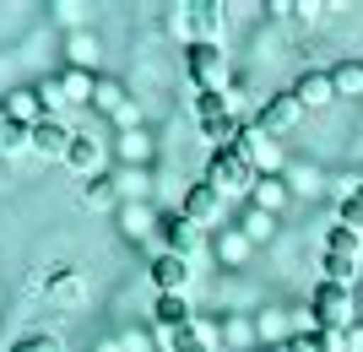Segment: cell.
<instances>
[{
    "instance_id": "cell-9",
    "label": "cell",
    "mask_w": 363,
    "mask_h": 352,
    "mask_svg": "<svg viewBox=\"0 0 363 352\" xmlns=\"http://www.w3.org/2000/svg\"><path fill=\"white\" fill-rule=\"evenodd\" d=\"M288 92L298 98V108H325V103H336L331 71H298V81H293Z\"/></svg>"
},
{
    "instance_id": "cell-17",
    "label": "cell",
    "mask_w": 363,
    "mask_h": 352,
    "mask_svg": "<svg viewBox=\"0 0 363 352\" xmlns=\"http://www.w3.org/2000/svg\"><path fill=\"white\" fill-rule=\"evenodd\" d=\"M336 222L352 233H363V179H352L347 190H342V206H336Z\"/></svg>"
},
{
    "instance_id": "cell-5",
    "label": "cell",
    "mask_w": 363,
    "mask_h": 352,
    "mask_svg": "<svg viewBox=\"0 0 363 352\" xmlns=\"http://www.w3.org/2000/svg\"><path fill=\"white\" fill-rule=\"evenodd\" d=\"M298 98H293V92H272V98H266V103L255 108V130H266V136H282V130H293V125H298Z\"/></svg>"
},
{
    "instance_id": "cell-27",
    "label": "cell",
    "mask_w": 363,
    "mask_h": 352,
    "mask_svg": "<svg viewBox=\"0 0 363 352\" xmlns=\"http://www.w3.org/2000/svg\"><path fill=\"white\" fill-rule=\"evenodd\" d=\"M108 200H114V179H104V174H98V179L82 184V206H92V212H98V206H108Z\"/></svg>"
},
{
    "instance_id": "cell-22",
    "label": "cell",
    "mask_w": 363,
    "mask_h": 352,
    "mask_svg": "<svg viewBox=\"0 0 363 352\" xmlns=\"http://www.w3.org/2000/svg\"><path fill=\"white\" fill-rule=\"evenodd\" d=\"M250 200H255V212H272L288 200V190H282V179H255V190H250Z\"/></svg>"
},
{
    "instance_id": "cell-10",
    "label": "cell",
    "mask_w": 363,
    "mask_h": 352,
    "mask_svg": "<svg viewBox=\"0 0 363 352\" xmlns=\"http://www.w3.org/2000/svg\"><path fill=\"white\" fill-rule=\"evenodd\" d=\"M0 114L6 120H16V125H38V120H49V108H44V98H38V87H16V92H6V103H0Z\"/></svg>"
},
{
    "instance_id": "cell-28",
    "label": "cell",
    "mask_w": 363,
    "mask_h": 352,
    "mask_svg": "<svg viewBox=\"0 0 363 352\" xmlns=\"http://www.w3.org/2000/svg\"><path fill=\"white\" fill-rule=\"evenodd\" d=\"M272 228H277V217H272V212H250L239 233L250 239V244H260V239H272Z\"/></svg>"
},
{
    "instance_id": "cell-24",
    "label": "cell",
    "mask_w": 363,
    "mask_h": 352,
    "mask_svg": "<svg viewBox=\"0 0 363 352\" xmlns=\"http://www.w3.org/2000/svg\"><path fill=\"white\" fill-rule=\"evenodd\" d=\"M33 87H38V98H44L49 120H60V108H71V103H65V87H60V76H44V81H33Z\"/></svg>"
},
{
    "instance_id": "cell-8",
    "label": "cell",
    "mask_w": 363,
    "mask_h": 352,
    "mask_svg": "<svg viewBox=\"0 0 363 352\" xmlns=\"http://www.w3.org/2000/svg\"><path fill=\"white\" fill-rule=\"evenodd\" d=\"M44 298H49V304L76 309L82 298H87V282H82V271H71V266H49V276H44Z\"/></svg>"
},
{
    "instance_id": "cell-15",
    "label": "cell",
    "mask_w": 363,
    "mask_h": 352,
    "mask_svg": "<svg viewBox=\"0 0 363 352\" xmlns=\"http://www.w3.org/2000/svg\"><path fill=\"white\" fill-rule=\"evenodd\" d=\"M184 217H190V222H217V217H223V190H212L206 179L190 184V195H184Z\"/></svg>"
},
{
    "instance_id": "cell-34",
    "label": "cell",
    "mask_w": 363,
    "mask_h": 352,
    "mask_svg": "<svg viewBox=\"0 0 363 352\" xmlns=\"http://www.w3.org/2000/svg\"><path fill=\"white\" fill-rule=\"evenodd\" d=\"M342 341H347V352H363V320L347 325V331H342Z\"/></svg>"
},
{
    "instance_id": "cell-12",
    "label": "cell",
    "mask_w": 363,
    "mask_h": 352,
    "mask_svg": "<svg viewBox=\"0 0 363 352\" xmlns=\"http://www.w3.org/2000/svg\"><path fill=\"white\" fill-rule=\"evenodd\" d=\"M163 347L168 352H217V331H212V320H190L184 331H174V336H163Z\"/></svg>"
},
{
    "instance_id": "cell-16",
    "label": "cell",
    "mask_w": 363,
    "mask_h": 352,
    "mask_svg": "<svg viewBox=\"0 0 363 352\" xmlns=\"http://www.w3.org/2000/svg\"><path fill=\"white\" fill-rule=\"evenodd\" d=\"M325 255H347V261H363V233L342 228V222H331L325 228Z\"/></svg>"
},
{
    "instance_id": "cell-3",
    "label": "cell",
    "mask_w": 363,
    "mask_h": 352,
    "mask_svg": "<svg viewBox=\"0 0 363 352\" xmlns=\"http://www.w3.org/2000/svg\"><path fill=\"white\" fill-rule=\"evenodd\" d=\"M255 179H260L255 163H244L233 147H223V152L206 157V184H212V190H223V195H250V190H255Z\"/></svg>"
},
{
    "instance_id": "cell-2",
    "label": "cell",
    "mask_w": 363,
    "mask_h": 352,
    "mask_svg": "<svg viewBox=\"0 0 363 352\" xmlns=\"http://www.w3.org/2000/svg\"><path fill=\"white\" fill-rule=\"evenodd\" d=\"M196 120H201V136L212 141V152H223V147H233L239 141V114L228 108V92H196Z\"/></svg>"
},
{
    "instance_id": "cell-18",
    "label": "cell",
    "mask_w": 363,
    "mask_h": 352,
    "mask_svg": "<svg viewBox=\"0 0 363 352\" xmlns=\"http://www.w3.org/2000/svg\"><path fill=\"white\" fill-rule=\"evenodd\" d=\"M331 87H336V98H363V60L331 65Z\"/></svg>"
},
{
    "instance_id": "cell-4",
    "label": "cell",
    "mask_w": 363,
    "mask_h": 352,
    "mask_svg": "<svg viewBox=\"0 0 363 352\" xmlns=\"http://www.w3.org/2000/svg\"><path fill=\"white\" fill-rule=\"evenodd\" d=\"M184 71H190V81H196V92H228V55L212 44V38H201V44H190V55H184Z\"/></svg>"
},
{
    "instance_id": "cell-1",
    "label": "cell",
    "mask_w": 363,
    "mask_h": 352,
    "mask_svg": "<svg viewBox=\"0 0 363 352\" xmlns=\"http://www.w3.org/2000/svg\"><path fill=\"white\" fill-rule=\"evenodd\" d=\"M309 320H315L320 331H347V325H358V298H352V288L320 276L315 293H309Z\"/></svg>"
},
{
    "instance_id": "cell-36",
    "label": "cell",
    "mask_w": 363,
    "mask_h": 352,
    "mask_svg": "<svg viewBox=\"0 0 363 352\" xmlns=\"http://www.w3.org/2000/svg\"><path fill=\"white\" fill-rule=\"evenodd\" d=\"M98 352H125V347H120V341H98Z\"/></svg>"
},
{
    "instance_id": "cell-25",
    "label": "cell",
    "mask_w": 363,
    "mask_h": 352,
    "mask_svg": "<svg viewBox=\"0 0 363 352\" xmlns=\"http://www.w3.org/2000/svg\"><path fill=\"white\" fill-rule=\"evenodd\" d=\"M22 147H28V125H16V120H6V114H0V157L22 152Z\"/></svg>"
},
{
    "instance_id": "cell-31",
    "label": "cell",
    "mask_w": 363,
    "mask_h": 352,
    "mask_svg": "<svg viewBox=\"0 0 363 352\" xmlns=\"http://www.w3.org/2000/svg\"><path fill=\"white\" fill-rule=\"evenodd\" d=\"M120 347H125V352H147V347H152V331H125Z\"/></svg>"
},
{
    "instance_id": "cell-35",
    "label": "cell",
    "mask_w": 363,
    "mask_h": 352,
    "mask_svg": "<svg viewBox=\"0 0 363 352\" xmlns=\"http://www.w3.org/2000/svg\"><path fill=\"white\" fill-rule=\"evenodd\" d=\"M266 11H272L277 22H288V16H298V6H293V0H272V6H266Z\"/></svg>"
},
{
    "instance_id": "cell-13",
    "label": "cell",
    "mask_w": 363,
    "mask_h": 352,
    "mask_svg": "<svg viewBox=\"0 0 363 352\" xmlns=\"http://www.w3.org/2000/svg\"><path fill=\"white\" fill-rule=\"evenodd\" d=\"M201 244V222H190L184 212H174V217H163V249L168 255H184L190 261V249Z\"/></svg>"
},
{
    "instance_id": "cell-29",
    "label": "cell",
    "mask_w": 363,
    "mask_h": 352,
    "mask_svg": "<svg viewBox=\"0 0 363 352\" xmlns=\"http://www.w3.org/2000/svg\"><path fill=\"white\" fill-rule=\"evenodd\" d=\"M244 249H250L244 233H223V239H217V261H244Z\"/></svg>"
},
{
    "instance_id": "cell-14",
    "label": "cell",
    "mask_w": 363,
    "mask_h": 352,
    "mask_svg": "<svg viewBox=\"0 0 363 352\" xmlns=\"http://www.w3.org/2000/svg\"><path fill=\"white\" fill-rule=\"evenodd\" d=\"M152 288H157V293H184V288H190V261L163 249V255L152 261Z\"/></svg>"
},
{
    "instance_id": "cell-26",
    "label": "cell",
    "mask_w": 363,
    "mask_h": 352,
    "mask_svg": "<svg viewBox=\"0 0 363 352\" xmlns=\"http://www.w3.org/2000/svg\"><path fill=\"white\" fill-rule=\"evenodd\" d=\"M71 65H76V71H92V65H98V38L76 33V38H71Z\"/></svg>"
},
{
    "instance_id": "cell-23",
    "label": "cell",
    "mask_w": 363,
    "mask_h": 352,
    "mask_svg": "<svg viewBox=\"0 0 363 352\" xmlns=\"http://www.w3.org/2000/svg\"><path fill=\"white\" fill-rule=\"evenodd\" d=\"M92 103L104 108V114H120L125 108V87L114 76H98V87H92Z\"/></svg>"
},
{
    "instance_id": "cell-6",
    "label": "cell",
    "mask_w": 363,
    "mask_h": 352,
    "mask_svg": "<svg viewBox=\"0 0 363 352\" xmlns=\"http://www.w3.org/2000/svg\"><path fill=\"white\" fill-rule=\"evenodd\" d=\"M190 320H196V309H190L184 293H157V298H152V331H157V336H174V331H184Z\"/></svg>"
},
{
    "instance_id": "cell-21",
    "label": "cell",
    "mask_w": 363,
    "mask_h": 352,
    "mask_svg": "<svg viewBox=\"0 0 363 352\" xmlns=\"http://www.w3.org/2000/svg\"><path fill=\"white\" fill-rule=\"evenodd\" d=\"M320 271H325V282H342V288H352L363 271V261H347V255H320Z\"/></svg>"
},
{
    "instance_id": "cell-7",
    "label": "cell",
    "mask_w": 363,
    "mask_h": 352,
    "mask_svg": "<svg viewBox=\"0 0 363 352\" xmlns=\"http://www.w3.org/2000/svg\"><path fill=\"white\" fill-rule=\"evenodd\" d=\"M71 136H76V130H71L65 120H38V125L28 130V152H38V157H65V152H71Z\"/></svg>"
},
{
    "instance_id": "cell-20",
    "label": "cell",
    "mask_w": 363,
    "mask_h": 352,
    "mask_svg": "<svg viewBox=\"0 0 363 352\" xmlns=\"http://www.w3.org/2000/svg\"><path fill=\"white\" fill-rule=\"evenodd\" d=\"M174 33H217V6H184V16H174Z\"/></svg>"
},
{
    "instance_id": "cell-11",
    "label": "cell",
    "mask_w": 363,
    "mask_h": 352,
    "mask_svg": "<svg viewBox=\"0 0 363 352\" xmlns=\"http://www.w3.org/2000/svg\"><path fill=\"white\" fill-rule=\"evenodd\" d=\"M65 163H71L82 179H98V174H104V141L76 130V136H71V152H65Z\"/></svg>"
},
{
    "instance_id": "cell-32",
    "label": "cell",
    "mask_w": 363,
    "mask_h": 352,
    "mask_svg": "<svg viewBox=\"0 0 363 352\" xmlns=\"http://www.w3.org/2000/svg\"><path fill=\"white\" fill-rule=\"evenodd\" d=\"M141 233H147V217H141V212H125V239H141Z\"/></svg>"
},
{
    "instance_id": "cell-19",
    "label": "cell",
    "mask_w": 363,
    "mask_h": 352,
    "mask_svg": "<svg viewBox=\"0 0 363 352\" xmlns=\"http://www.w3.org/2000/svg\"><path fill=\"white\" fill-rule=\"evenodd\" d=\"M60 87H65V103H92L98 76H92V71H76V65H65V71H60Z\"/></svg>"
},
{
    "instance_id": "cell-33",
    "label": "cell",
    "mask_w": 363,
    "mask_h": 352,
    "mask_svg": "<svg viewBox=\"0 0 363 352\" xmlns=\"http://www.w3.org/2000/svg\"><path fill=\"white\" fill-rule=\"evenodd\" d=\"M125 157H147V136H141V130L125 136Z\"/></svg>"
},
{
    "instance_id": "cell-30",
    "label": "cell",
    "mask_w": 363,
    "mask_h": 352,
    "mask_svg": "<svg viewBox=\"0 0 363 352\" xmlns=\"http://www.w3.org/2000/svg\"><path fill=\"white\" fill-rule=\"evenodd\" d=\"M11 352H65V347H60L55 336H22V341L11 347Z\"/></svg>"
}]
</instances>
